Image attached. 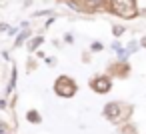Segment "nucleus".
<instances>
[{"mask_svg":"<svg viewBox=\"0 0 146 134\" xmlns=\"http://www.w3.org/2000/svg\"><path fill=\"white\" fill-rule=\"evenodd\" d=\"M86 2H88V6H94V8H96V6H100V4L104 2V0H86Z\"/></svg>","mask_w":146,"mask_h":134,"instance_id":"5","label":"nucleus"},{"mask_svg":"<svg viewBox=\"0 0 146 134\" xmlns=\"http://www.w3.org/2000/svg\"><path fill=\"white\" fill-rule=\"evenodd\" d=\"M110 8H112V12H116L118 16H124V18H132L136 14L134 0H110Z\"/></svg>","mask_w":146,"mask_h":134,"instance_id":"1","label":"nucleus"},{"mask_svg":"<svg viewBox=\"0 0 146 134\" xmlns=\"http://www.w3.org/2000/svg\"><path fill=\"white\" fill-rule=\"evenodd\" d=\"M28 120H32V122H38V116H36V112H28Z\"/></svg>","mask_w":146,"mask_h":134,"instance_id":"6","label":"nucleus"},{"mask_svg":"<svg viewBox=\"0 0 146 134\" xmlns=\"http://www.w3.org/2000/svg\"><path fill=\"white\" fill-rule=\"evenodd\" d=\"M118 110H120L118 104H108L106 106V116L108 118H118Z\"/></svg>","mask_w":146,"mask_h":134,"instance_id":"4","label":"nucleus"},{"mask_svg":"<svg viewBox=\"0 0 146 134\" xmlns=\"http://www.w3.org/2000/svg\"><path fill=\"white\" fill-rule=\"evenodd\" d=\"M56 92L62 94V96H72V94L76 92V86H74V82L68 80V78H58V82H56Z\"/></svg>","mask_w":146,"mask_h":134,"instance_id":"2","label":"nucleus"},{"mask_svg":"<svg viewBox=\"0 0 146 134\" xmlns=\"http://www.w3.org/2000/svg\"><path fill=\"white\" fill-rule=\"evenodd\" d=\"M92 88H94L96 92H106V90H110V80H108V78H98V80L92 84Z\"/></svg>","mask_w":146,"mask_h":134,"instance_id":"3","label":"nucleus"}]
</instances>
